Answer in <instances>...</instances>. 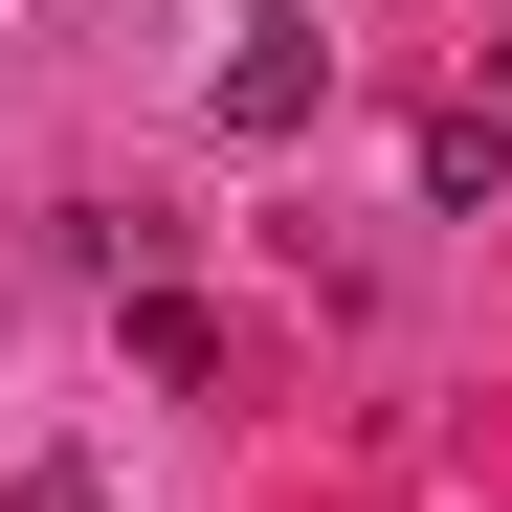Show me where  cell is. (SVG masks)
I'll use <instances>...</instances> for the list:
<instances>
[{
    "instance_id": "cell-3",
    "label": "cell",
    "mask_w": 512,
    "mask_h": 512,
    "mask_svg": "<svg viewBox=\"0 0 512 512\" xmlns=\"http://www.w3.org/2000/svg\"><path fill=\"white\" fill-rule=\"evenodd\" d=\"M512 179V90H468V112H423V201H490Z\"/></svg>"
},
{
    "instance_id": "cell-1",
    "label": "cell",
    "mask_w": 512,
    "mask_h": 512,
    "mask_svg": "<svg viewBox=\"0 0 512 512\" xmlns=\"http://www.w3.org/2000/svg\"><path fill=\"white\" fill-rule=\"evenodd\" d=\"M334 112V45L312 23H245V67H223V134H312Z\"/></svg>"
},
{
    "instance_id": "cell-2",
    "label": "cell",
    "mask_w": 512,
    "mask_h": 512,
    "mask_svg": "<svg viewBox=\"0 0 512 512\" xmlns=\"http://www.w3.org/2000/svg\"><path fill=\"white\" fill-rule=\"evenodd\" d=\"M134 379L201 401V379H223V312H201V290H134Z\"/></svg>"
}]
</instances>
